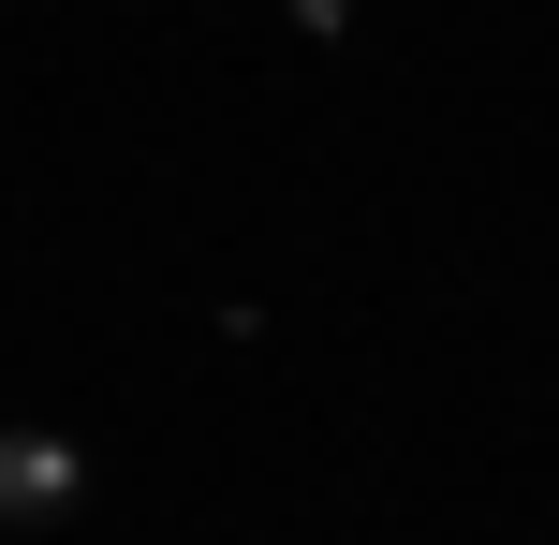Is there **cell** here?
<instances>
[{
	"instance_id": "7a4b0ae2",
	"label": "cell",
	"mask_w": 559,
	"mask_h": 545,
	"mask_svg": "<svg viewBox=\"0 0 559 545\" xmlns=\"http://www.w3.org/2000/svg\"><path fill=\"white\" fill-rule=\"evenodd\" d=\"M295 45H354V0H295Z\"/></svg>"
},
{
	"instance_id": "6da1fadb",
	"label": "cell",
	"mask_w": 559,
	"mask_h": 545,
	"mask_svg": "<svg viewBox=\"0 0 559 545\" xmlns=\"http://www.w3.org/2000/svg\"><path fill=\"white\" fill-rule=\"evenodd\" d=\"M88 487H104V472H88L74 428H45V413H15V428H0V531H74Z\"/></svg>"
}]
</instances>
